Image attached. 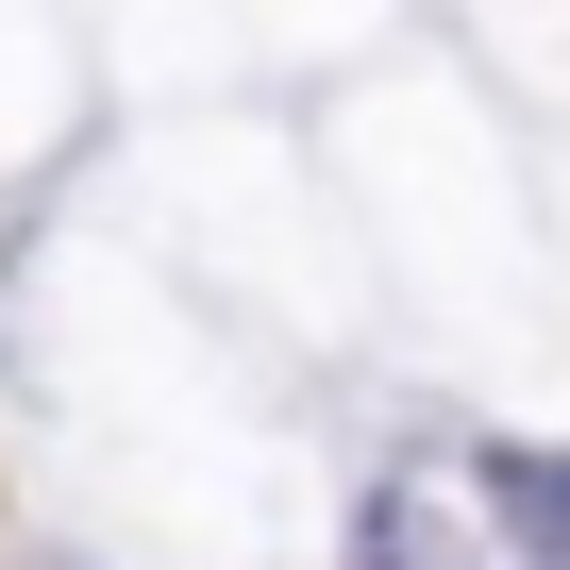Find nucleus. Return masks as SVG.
Here are the masks:
<instances>
[{
    "label": "nucleus",
    "mask_w": 570,
    "mask_h": 570,
    "mask_svg": "<svg viewBox=\"0 0 570 570\" xmlns=\"http://www.w3.org/2000/svg\"><path fill=\"white\" fill-rule=\"evenodd\" d=\"M487 520H503V553L520 570H570V453H487Z\"/></svg>",
    "instance_id": "obj_1"
}]
</instances>
